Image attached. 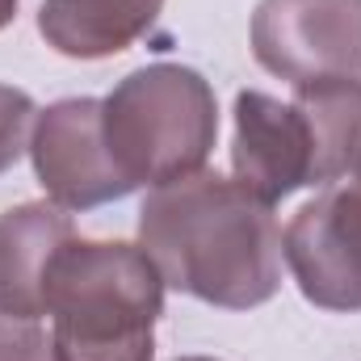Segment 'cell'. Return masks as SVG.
<instances>
[{"mask_svg": "<svg viewBox=\"0 0 361 361\" xmlns=\"http://www.w3.org/2000/svg\"><path fill=\"white\" fill-rule=\"evenodd\" d=\"M139 248L164 286L223 311L261 307L281 290V227L273 206L210 169L156 185L143 197Z\"/></svg>", "mask_w": 361, "mask_h": 361, "instance_id": "6da1fadb", "label": "cell"}, {"mask_svg": "<svg viewBox=\"0 0 361 361\" xmlns=\"http://www.w3.org/2000/svg\"><path fill=\"white\" fill-rule=\"evenodd\" d=\"M55 361H152L164 277L139 244L68 240L47 273Z\"/></svg>", "mask_w": 361, "mask_h": 361, "instance_id": "7a4b0ae2", "label": "cell"}, {"mask_svg": "<svg viewBox=\"0 0 361 361\" xmlns=\"http://www.w3.org/2000/svg\"><path fill=\"white\" fill-rule=\"evenodd\" d=\"M101 139L130 189L193 177L219 139L214 89L193 68L147 63L101 101Z\"/></svg>", "mask_w": 361, "mask_h": 361, "instance_id": "3957f363", "label": "cell"}, {"mask_svg": "<svg viewBox=\"0 0 361 361\" xmlns=\"http://www.w3.org/2000/svg\"><path fill=\"white\" fill-rule=\"evenodd\" d=\"M248 42L257 63L294 89L361 80V0H261Z\"/></svg>", "mask_w": 361, "mask_h": 361, "instance_id": "277c9868", "label": "cell"}, {"mask_svg": "<svg viewBox=\"0 0 361 361\" xmlns=\"http://www.w3.org/2000/svg\"><path fill=\"white\" fill-rule=\"evenodd\" d=\"M281 257L307 302L345 315L361 311V164L324 185V193L290 219Z\"/></svg>", "mask_w": 361, "mask_h": 361, "instance_id": "5b68a950", "label": "cell"}, {"mask_svg": "<svg viewBox=\"0 0 361 361\" xmlns=\"http://www.w3.org/2000/svg\"><path fill=\"white\" fill-rule=\"evenodd\" d=\"M30 160L38 185L59 210H97L105 202L135 193L105 152L97 97H68L38 109Z\"/></svg>", "mask_w": 361, "mask_h": 361, "instance_id": "8992f818", "label": "cell"}, {"mask_svg": "<svg viewBox=\"0 0 361 361\" xmlns=\"http://www.w3.org/2000/svg\"><path fill=\"white\" fill-rule=\"evenodd\" d=\"M231 169L240 185H248L269 206L298 193L302 185H315V143L307 114L294 101L244 89L235 97Z\"/></svg>", "mask_w": 361, "mask_h": 361, "instance_id": "52a82bcc", "label": "cell"}, {"mask_svg": "<svg viewBox=\"0 0 361 361\" xmlns=\"http://www.w3.org/2000/svg\"><path fill=\"white\" fill-rule=\"evenodd\" d=\"M68 240L76 227L55 202H21L0 214V315H47V273Z\"/></svg>", "mask_w": 361, "mask_h": 361, "instance_id": "ba28073f", "label": "cell"}, {"mask_svg": "<svg viewBox=\"0 0 361 361\" xmlns=\"http://www.w3.org/2000/svg\"><path fill=\"white\" fill-rule=\"evenodd\" d=\"M164 13V0H42L38 34L68 59H109L135 47Z\"/></svg>", "mask_w": 361, "mask_h": 361, "instance_id": "9c48e42d", "label": "cell"}, {"mask_svg": "<svg viewBox=\"0 0 361 361\" xmlns=\"http://www.w3.org/2000/svg\"><path fill=\"white\" fill-rule=\"evenodd\" d=\"M315 143V185L349 177L361 164V80H324L294 89Z\"/></svg>", "mask_w": 361, "mask_h": 361, "instance_id": "30bf717a", "label": "cell"}, {"mask_svg": "<svg viewBox=\"0 0 361 361\" xmlns=\"http://www.w3.org/2000/svg\"><path fill=\"white\" fill-rule=\"evenodd\" d=\"M34 122H38V105L25 89L0 85V173H8L34 139Z\"/></svg>", "mask_w": 361, "mask_h": 361, "instance_id": "8fae6325", "label": "cell"}, {"mask_svg": "<svg viewBox=\"0 0 361 361\" xmlns=\"http://www.w3.org/2000/svg\"><path fill=\"white\" fill-rule=\"evenodd\" d=\"M0 361H55L51 336L34 319L0 315Z\"/></svg>", "mask_w": 361, "mask_h": 361, "instance_id": "7c38bea8", "label": "cell"}, {"mask_svg": "<svg viewBox=\"0 0 361 361\" xmlns=\"http://www.w3.org/2000/svg\"><path fill=\"white\" fill-rule=\"evenodd\" d=\"M17 4H21V0H0V30H4V25H13V17H17Z\"/></svg>", "mask_w": 361, "mask_h": 361, "instance_id": "4fadbf2b", "label": "cell"}, {"mask_svg": "<svg viewBox=\"0 0 361 361\" xmlns=\"http://www.w3.org/2000/svg\"><path fill=\"white\" fill-rule=\"evenodd\" d=\"M177 361H214V357H177Z\"/></svg>", "mask_w": 361, "mask_h": 361, "instance_id": "5bb4252c", "label": "cell"}]
</instances>
